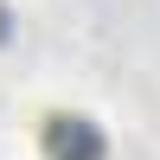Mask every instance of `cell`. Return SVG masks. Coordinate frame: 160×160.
<instances>
[{"label": "cell", "instance_id": "6da1fadb", "mask_svg": "<svg viewBox=\"0 0 160 160\" xmlns=\"http://www.w3.org/2000/svg\"><path fill=\"white\" fill-rule=\"evenodd\" d=\"M109 141L90 115H51L45 122V160H102Z\"/></svg>", "mask_w": 160, "mask_h": 160}, {"label": "cell", "instance_id": "7a4b0ae2", "mask_svg": "<svg viewBox=\"0 0 160 160\" xmlns=\"http://www.w3.org/2000/svg\"><path fill=\"white\" fill-rule=\"evenodd\" d=\"M13 38V13H7V0H0V45Z\"/></svg>", "mask_w": 160, "mask_h": 160}]
</instances>
